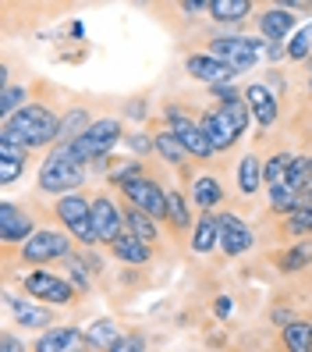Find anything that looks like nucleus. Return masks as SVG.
<instances>
[{"label":"nucleus","instance_id":"1","mask_svg":"<svg viewBox=\"0 0 312 352\" xmlns=\"http://www.w3.org/2000/svg\"><path fill=\"white\" fill-rule=\"evenodd\" d=\"M0 139L18 142L25 150H53L60 142V114L50 107L47 100H32L29 107H22L14 118H8L0 125Z\"/></svg>","mask_w":312,"mask_h":352},{"label":"nucleus","instance_id":"2","mask_svg":"<svg viewBox=\"0 0 312 352\" xmlns=\"http://www.w3.org/2000/svg\"><path fill=\"white\" fill-rule=\"evenodd\" d=\"M75 239L64 232V228H57V224H43L39 232L22 242L18 250H4V271H11V263L18 260L22 267H50V263H64L71 253H75Z\"/></svg>","mask_w":312,"mask_h":352},{"label":"nucleus","instance_id":"3","mask_svg":"<svg viewBox=\"0 0 312 352\" xmlns=\"http://www.w3.org/2000/svg\"><path fill=\"white\" fill-rule=\"evenodd\" d=\"M86 189V164H82L68 146H53L47 150L43 164L36 171V192L39 196H71V192H82Z\"/></svg>","mask_w":312,"mask_h":352},{"label":"nucleus","instance_id":"4","mask_svg":"<svg viewBox=\"0 0 312 352\" xmlns=\"http://www.w3.org/2000/svg\"><path fill=\"white\" fill-rule=\"evenodd\" d=\"M47 217H50V224L64 228V232L82 245V250H96V245H99L96 224H93V196H89L86 189L53 199V203L47 206Z\"/></svg>","mask_w":312,"mask_h":352},{"label":"nucleus","instance_id":"5","mask_svg":"<svg viewBox=\"0 0 312 352\" xmlns=\"http://www.w3.org/2000/svg\"><path fill=\"white\" fill-rule=\"evenodd\" d=\"M163 125H167V129L181 139V146L192 153L195 168H210V164L217 160L210 139H206V132H202V125H199V114H195L192 107H184L181 100L163 103Z\"/></svg>","mask_w":312,"mask_h":352},{"label":"nucleus","instance_id":"6","mask_svg":"<svg viewBox=\"0 0 312 352\" xmlns=\"http://www.w3.org/2000/svg\"><path fill=\"white\" fill-rule=\"evenodd\" d=\"M14 281H18V288H22L29 299L43 302V306H53V309H71V306H78V299H82V296L75 292V285H71L64 274L43 271V267L18 274Z\"/></svg>","mask_w":312,"mask_h":352},{"label":"nucleus","instance_id":"7","mask_svg":"<svg viewBox=\"0 0 312 352\" xmlns=\"http://www.w3.org/2000/svg\"><path fill=\"white\" fill-rule=\"evenodd\" d=\"M206 54H213L217 60H224L227 68H235L238 75L259 65V54H266V39H252L241 32H210L206 36Z\"/></svg>","mask_w":312,"mask_h":352},{"label":"nucleus","instance_id":"8","mask_svg":"<svg viewBox=\"0 0 312 352\" xmlns=\"http://www.w3.org/2000/svg\"><path fill=\"white\" fill-rule=\"evenodd\" d=\"M124 135H128V129H124V121L121 118H96V125L86 132V135H78L75 142H71V153L82 160V164H99L103 157H110L121 142H124Z\"/></svg>","mask_w":312,"mask_h":352},{"label":"nucleus","instance_id":"9","mask_svg":"<svg viewBox=\"0 0 312 352\" xmlns=\"http://www.w3.org/2000/svg\"><path fill=\"white\" fill-rule=\"evenodd\" d=\"M36 232L39 228H36V214H32L29 203H14V199L0 203V245H4V250H18V245L29 242Z\"/></svg>","mask_w":312,"mask_h":352},{"label":"nucleus","instance_id":"10","mask_svg":"<svg viewBox=\"0 0 312 352\" xmlns=\"http://www.w3.org/2000/svg\"><path fill=\"white\" fill-rule=\"evenodd\" d=\"M189 199H192V206H199V214H213V210H220V206L227 203V185L217 175L213 164H210V168L192 171V178H189Z\"/></svg>","mask_w":312,"mask_h":352},{"label":"nucleus","instance_id":"11","mask_svg":"<svg viewBox=\"0 0 312 352\" xmlns=\"http://www.w3.org/2000/svg\"><path fill=\"white\" fill-rule=\"evenodd\" d=\"M217 224H220V253H224L227 260H238V256H245V253H252L256 232L241 221V214L220 210V214H217Z\"/></svg>","mask_w":312,"mask_h":352},{"label":"nucleus","instance_id":"12","mask_svg":"<svg viewBox=\"0 0 312 352\" xmlns=\"http://www.w3.org/2000/svg\"><path fill=\"white\" fill-rule=\"evenodd\" d=\"M199 125H202L206 139H210L213 153H231L238 142H241V132L235 129V121L227 118V114L217 107V103H210V107L199 111Z\"/></svg>","mask_w":312,"mask_h":352},{"label":"nucleus","instance_id":"13","mask_svg":"<svg viewBox=\"0 0 312 352\" xmlns=\"http://www.w3.org/2000/svg\"><path fill=\"white\" fill-rule=\"evenodd\" d=\"M4 306H8V314L18 327H25V331H50L57 327V309L53 306H43V302H29V299H18L14 292H4Z\"/></svg>","mask_w":312,"mask_h":352},{"label":"nucleus","instance_id":"14","mask_svg":"<svg viewBox=\"0 0 312 352\" xmlns=\"http://www.w3.org/2000/svg\"><path fill=\"white\" fill-rule=\"evenodd\" d=\"M241 96H245V103H248V111H252V118H256V125L263 129V132H269L280 121V96L266 86V82H245L241 86Z\"/></svg>","mask_w":312,"mask_h":352},{"label":"nucleus","instance_id":"15","mask_svg":"<svg viewBox=\"0 0 312 352\" xmlns=\"http://www.w3.org/2000/svg\"><path fill=\"white\" fill-rule=\"evenodd\" d=\"M295 25H298V14L287 4H263L256 11V32L266 43H287V36Z\"/></svg>","mask_w":312,"mask_h":352},{"label":"nucleus","instance_id":"16","mask_svg":"<svg viewBox=\"0 0 312 352\" xmlns=\"http://www.w3.org/2000/svg\"><path fill=\"white\" fill-rule=\"evenodd\" d=\"M93 224L99 245H110L117 235H124V214H121V199L110 192H93Z\"/></svg>","mask_w":312,"mask_h":352},{"label":"nucleus","instance_id":"17","mask_svg":"<svg viewBox=\"0 0 312 352\" xmlns=\"http://www.w3.org/2000/svg\"><path fill=\"white\" fill-rule=\"evenodd\" d=\"M184 72H189V78L202 82V86H227V82L238 75L235 68H227L224 60H217L213 54H206V50L184 54Z\"/></svg>","mask_w":312,"mask_h":352},{"label":"nucleus","instance_id":"18","mask_svg":"<svg viewBox=\"0 0 312 352\" xmlns=\"http://www.w3.org/2000/svg\"><path fill=\"white\" fill-rule=\"evenodd\" d=\"M195 217L199 214H192L189 192L178 189V185H171V189H167V232H171V239L189 242L192 239V228H195Z\"/></svg>","mask_w":312,"mask_h":352},{"label":"nucleus","instance_id":"19","mask_svg":"<svg viewBox=\"0 0 312 352\" xmlns=\"http://www.w3.org/2000/svg\"><path fill=\"white\" fill-rule=\"evenodd\" d=\"M82 349H89V342H86V331L75 324H57L43 335H36L32 342V352H82Z\"/></svg>","mask_w":312,"mask_h":352},{"label":"nucleus","instance_id":"20","mask_svg":"<svg viewBox=\"0 0 312 352\" xmlns=\"http://www.w3.org/2000/svg\"><path fill=\"white\" fill-rule=\"evenodd\" d=\"M121 214H124V232H128V235H135V239L145 242V245H153V250H160V245H163L160 221H153L149 214L139 210V206L128 203V199H121Z\"/></svg>","mask_w":312,"mask_h":352},{"label":"nucleus","instance_id":"21","mask_svg":"<svg viewBox=\"0 0 312 352\" xmlns=\"http://www.w3.org/2000/svg\"><path fill=\"white\" fill-rule=\"evenodd\" d=\"M235 185H238V196L241 199H256L266 182H263V157L256 150H245L235 164Z\"/></svg>","mask_w":312,"mask_h":352},{"label":"nucleus","instance_id":"22","mask_svg":"<svg viewBox=\"0 0 312 352\" xmlns=\"http://www.w3.org/2000/svg\"><path fill=\"white\" fill-rule=\"evenodd\" d=\"M29 164H32V150L0 139V185H4V189H11V185H18L25 178Z\"/></svg>","mask_w":312,"mask_h":352},{"label":"nucleus","instance_id":"23","mask_svg":"<svg viewBox=\"0 0 312 352\" xmlns=\"http://www.w3.org/2000/svg\"><path fill=\"white\" fill-rule=\"evenodd\" d=\"M269 263H274V271H280V274H302V271H312V239L280 245V250L269 253Z\"/></svg>","mask_w":312,"mask_h":352},{"label":"nucleus","instance_id":"24","mask_svg":"<svg viewBox=\"0 0 312 352\" xmlns=\"http://www.w3.org/2000/svg\"><path fill=\"white\" fill-rule=\"evenodd\" d=\"M256 11H259V4H252V0H210V11H206V18H210L213 25L235 29V25L248 22Z\"/></svg>","mask_w":312,"mask_h":352},{"label":"nucleus","instance_id":"25","mask_svg":"<svg viewBox=\"0 0 312 352\" xmlns=\"http://www.w3.org/2000/svg\"><path fill=\"white\" fill-rule=\"evenodd\" d=\"M107 250H110V256H114V260L128 263V267H149V263H153V256H156L153 245L139 242V239H135V235H128V232L117 235V239L107 245Z\"/></svg>","mask_w":312,"mask_h":352},{"label":"nucleus","instance_id":"26","mask_svg":"<svg viewBox=\"0 0 312 352\" xmlns=\"http://www.w3.org/2000/svg\"><path fill=\"white\" fill-rule=\"evenodd\" d=\"M189 250H192L195 256H206V253L220 250V224H217V214H199V217H195Z\"/></svg>","mask_w":312,"mask_h":352},{"label":"nucleus","instance_id":"27","mask_svg":"<svg viewBox=\"0 0 312 352\" xmlns=\"http://www.w3.org/2000/svg\"><path fill=\"white\" fill-rule=\"evenodd\" d=\"M93 125H96L93 111H89V107H82V103H75L71 111L60 114V142H57V146H71V142H75L78 135H86Z\"/></svg>","mask_w":312,"mask_h":352},{"label":"nucleus","instance_id":"28","mask_svg":"<svg viewBox=\"0 0 312 352\" xmlns=\"http://www.w3.org/2000/svg\"><path fill=\"white\" fill-rule=\"evenodd\" d=\"M280 345L284 352H312V320L295 317L291 324L280 327Z\"/></svg>","mask_w":312,"mask_h":352},{"label":"nucleus","instance_id":"29","mask_svg":"<svg viewBox=\"0 0 312 352\" xmlns=\"http://www.w3.org/2000/svg\"><path fill=\"white\" fill-rule=\"evenodd\" d=\"M291 160H295V153H287V150H274V153L263 160V182H266V189L287 185V168H291Z\"/></svg>","mask_w":312,"mask_h":352},{"label":"nucleus","instance_id":"30","mask_svg":"<svg viewBox=\"0 0 312 352\" xmlns=\"http://www.w3.org/2000/svg\"><path fill=\"white\" fill-rule=\"evenodd\" d=\"M64 278L75 285V292H78L82 299L93 296V271H89V263L82 260V253H71V256L64 260Z\"/></svg>","mask_w":312,"mask_h":352},{"label":"nucleus","instance_id":"31","mask_svg":"<svg viewBox=\"0 0 312 352\" xmlns=\"http://www.w3.org/2000/svg\"><path fill=\"white\" fill-rule=\"evenodd\" d=\"M121 335H124V331H117V324H114L110 317H99L93 327H86V342H89V349H96V352H110V345H114Z\"/></svg>","mask_w":312,"mask_h":352},{"label":"nucleus","instance_id":"32","mask_svg":"<svg viewBox=\"0 0 312 352\" xmlns=\"http://www.w3.org/2000/svg\"><path fill=\"white\" fill-rule=\"evenodd\" d=\"M309 54H312V22L302 25L295 36H291V43H287V60L302 65V60H309Z\"/></svg>","mask_w":312,"mask_h":352},{"label":"nucleus","instance_id":"33","mask_svg":"<svg viewBox=\"0 0 312 352\" xmlns=\"http://www.w3.org/2000/svg\"><path fill=\"white\" fill-rule=\"evenodd\" d=\"M110 352H145V335L142 331H124V335L110 345Z\"/></svg>","mask_w":312,"mask_h":352},{"label":"nucleus","instance_id":"34","mask_svg":"<svg viewBox=\"0 0 312 352\" xmlns=\"http://www.w3.org/2000/svg\"><path fill=\"white\" fill-rule=\"evenodd\" d=\"M124 142H128L139 157H145V153L153 157V135H145L142 129H139V132H128V135H124Z\"/></svg>","mask_w":312,"mask_h":352},{"label":"nucleus","instance_id":"35","mask_svg":"<svg viewBox=\"0 0 312 352\" xmlns=\"http://www.w3.org/2000/svg\"><path fill=\"white\" fill-rule=\"evenodd\" d=\"M0 352H32V345H25V338L8 327L4 335H0Z\"/></svg>","mask_w":312,"mask_h":352},{"label":"nucleus","instance_id":"36","mask_svg":"<svg viewBox=\"0 0 312 352\" xmlns=\"http://www.w3.org/2000/svg\"><path fill=\"white\" fill-rule=\"evenodd\" d=\"M305 86H309V96H312V65H309V75H305Z\"/></svg>","mask_w":312,"mask_h":352},{"label":"nucleus","instance_id":"37","mask_svg":"<svg viewBox=\"0 0 312 352\" xmlns=\"http://www.w3.org/2000/svg\"><path fill=\"white\" fill-rule=\"evenodd\" d=\"M309 164H312V153H309Z\"/></svg>","mask_w":312,"mask_h":352}]
</instances>
